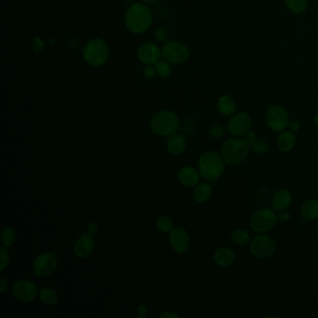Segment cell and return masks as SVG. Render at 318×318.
Returning a JSON list of instances; mask_svg holds the SVG:
<instances>
[{"mask_svg":"<svg viewBox=\"0 0 318 318\" xmlns=\"http://www.w3.org/2000/svg\"><path fill=\"white\" fill-rule=\"evenodd\" d=\"M152 12L143 3H135L125 13L124 22L127 29L133 34L145 33L152 24Z\"/></svg>","mask_w":318,"mask_h":318,"instance_id":"cell-1","label":"cell"},{"mask_svg":"<svg viewBox=\"0 0 318 318\" xmlns=\"http://www.w3.org/2000/svg\"><path fill=\"white\" fill-rule=\"evenodd\" d=\"M198 169L201 177L211 182L217 181L223 175L225 162L221 154L207 151L201 155L198 161Z\"/></svg>","mask_w":318,"mask_h":318,"instance_id":"cell-2","label":"cell"},{"mask_svg":"<svg viewBox=\"0 0 318 318\" xmlns=\"http://www.w3.org/2000/svg\"><path fill=\"white\" fill-rule=\"evenodd\" d=\"M249 152V146L240 137H231L224 142L220 154L224 162L230 165L242 164L247 159Z\"/></svg>","mask_w":318,"mask_h":318,"instance_id":"cell-3","label":"cell"},{"mask_svg":"<svg viewBox=\"0 0 318 318\" xmlns=\"http://www.w3.org/2000/svg\"><path fill=\"white\" fill-rule=\"evenodd\" d=\"M109 57V49L105 41L95 37L89 41L83 49V58L89 65L99 67L105 65Z\"/></svg>","mask_w":318,"mask_h":318,"instance_id":"cell-4","label":"cell"},{"mask_svg":"<svg viewBox=\"0 0 318 318\" xmlns=\"http://www.w3.org/2000/svg\"><path fill=\"white\" fill-rule=\"evenodd\" d=\"M179 127V118L174 112L163 110L154 115L150 121V128L155 135L173 136Z\"/></svg>","mask_w":318,"mask_h":318,"instance_id":"cell-5","label":"cell"},{"mask_svg":"<svg viewBox=\"0 0 318 318\" xmlns=\"http://www.w3.org/2000/svg\"><path fill=\"white\" fill-rule=\"evenodd\" d=\"M250 252L259 259H269L276 250V242L270 235L259 233L251 238L249 244Z\"/></svg>","mask_w":318,"mask_h":318,"instance_id":"cell-6","label":"cell"},{"mask_svg":"<svg viewBox=\"0 0 318 318\" xmlns=\"http://www.w3.org/2000/svg\"><path fill=\"white\" fill-rule=\"evenodd\" d=\"M277 221L274 210L271 208H260L250 218V227L258 233H266L273 229Z\"/></svg>","mask_w":318,"mask_h":318,"instance_id":"cell-7","label":"cell"},{"mask_svg":"<svg viewBox=\"0 0 318 318\" xmlns=\"http://www.w3.org/2000/svg\"><path fill=\"white\" fill-rule=\"evenodd\" d=\"M162 56L171 65H181L189 59V51L181 42L171 41L165 42L162 50Z\"/></svg>","mask_w":318,"mask_h":318,"instance_id":"cell-8","label":"cell"},{"mask_svg":"<svg viewBox=\"0 0 318 318\" xmlns=\"http://www.w3.org/2000/svg\"><path fill=\"white\" fill-rule=\"evenodd\" d=\"M266 124L273 132H282L289 127V115L280 105H272L266 112Z\"/></svg>","mask_w":318,"mask_h":318,"instance_id":"cell-9","label":"cell"},{"mask_svg":"<svg viewBox=\"0 0 318 318\" xmlns=\"http://www.w3.org/2000/svg\"><path fill=\"white\" fill-rule=\"evenodd\" d=\"M252 118L247 112H238L230 116L228 122V131L230 135L241 137L251 130Z\"/></svg>","mask_w":318,"mask_h":318,"instance_id":"cell-10","label":"cell"},{"mask_svg":"<svg viewBox=\"0 0 318 318\" xmlns=\"http://www.w3.org/2000/svg\"><path fill=\"white\" fill-rule=\"evenodd\" d=\"M57 263V259L54 254L51 252L42 253L34 260L33 271L37 276H50L56 270Z\"/></svg>","mask_w":318,"mask_h":318,"instance_id":"cell-11","label":"cell"},{"mask_svg":"<svg viewBox=\"0 0 318 318\" xmlns=\"http://www.w3.org/2000/svg\"><path fill=\"white\" fill-rule=\"evenodd\" d=\"M13 297L20 302L27 303L35 300L37 295V289L35 284L28 280H17L12 286Z\"/></svg>","mask_w":318,"mask_h":318,"instance_id":"cell-12","label":"cell"},{"mask_svg":"<svg viewBox=\"0 0 318 318\" xmlns=\"http://www.w3.org/2000/svg\"><path fill=\"white\" fill-rule=\"evenodd\" d=\"M138 59L142 64L147 65H156L162 56V52L159 47L152 42H147L142 44L137 52Z\"/></svg>","mask_w":318,"mask_h":318,"instance_id":"cell-13","label":"cell"},{"mask_svg":"<svg viewBox=\"0 0 318 318\" xmlns=\"http://www.w3.org/2000/svg\"><path fill=\"white\" fill-rule=\"evenodd\" d=\"M169 242L172 248L177 253H185L189 247V235L188 231L183 228H176L170 231Z\"/></svg>","mask_w":318,"mask_h":318,"instance_id":"cell-14","label":"cell"},{"mask_svg":"<svg viewBox=\"0 0 318 318\" xmlns=\"http://www.w3.org/2000/svg\"><path fill=\"white\" fill-rule=\"evenodd\" d=\"M95 249V240L89 233L82 235L77 239L74 246V253L81 259L88 258Z\"/></svg>","mask_w":318,"mask_h":318,"instance_id":"cell-15","label":"cell"},{"mask_svg":"<svg viewBox=\"0 0 318 318\" xmlns=\"http://www.w3.org/2000/svg\"><path fill=\"white\" fill-rule=\"evenodd\" d=\"M291 203L292 194L289 189H278L271 197V207L277 212L287 210L290 207Z\"/></svg>","mask_w":318,"mask_h":318,"instance_id":"cell-16","label":"cell"},{"mask_svg":"<svg viewBox=\"0 0 318 318\" xmlns=\"http://www.w3.org/2000/svg\"><path fill=\"white\" fill-rule=\"evenodd\" d=\"M177 177L179 182L186 187H195L200 182V172L191 166L182 167L178 172Z\"/></svg>","mask_w":318,"mask_h":318,"instance_id":"cell-17","label":"cell"},{"mask_svg":"<svg viewBox=\"0 0 318 318\" xmlns=\"http://www.w3.org/2000/svg\"><path fill=\"white\" fill-rule=\"evenodd\" d=\"M235 258L234 251L231 248L227 247L218 248L213 255V259L216 262V264L224 268L232 265L235 261Z\"/></svg>","mask_w":318,"mask_h":318,"instance_id":"cell-18","label":"cell"},{"mask_svg":"<svg viewBox=\"0 0 318 318\" xmlns=\"http://www.w3.org/2000/svg\"><path fill=\"white\" fill-rule=\"evenodd\" d=\"M296 144V136L293 132L290 130H284L280 132L279 136L277 137V148L282 152H289L291 149H293Z\"/></svg>","mask_w":318,"mask_h":318,"instance_id":"cell-19","label":"cell"},{"mask_svg":"<svg viewBox=\"0 0 318 318\" xmlns=\"http://www.w3.org/2000/svg\"><path fill=\"white\" fill-rule=\"evenodd\" d=\"M218 109L219 113L226 117L232 116L236 111V102L232 96L222 95L218 100Z\"/></svg>","mask_w":318,"mask_h":318,"instance_id":"cell-20","label":"cell"},{"mask_svg":"<svg viewBox=\"0 0 318 318\" xmlns=\"http://www.w3.org/2000/svg\"><path fill=\"white\" fill-rule=\"evenodd\" d=\"M187 147V139L181 135H173L167 142V150L172 155H179L185 151Z\"/></svg>","mask_w":318,"mask_h":318,"instance_id":"cell-21","label":"cell"},{"mask_svg":"<svg viewBox=\"0 0 318 318\" xmlns=\"http://www.w3.org/2000/svg\"><path fill=\"white\" fill-rule=\"evenodd\" d=\"M212 193V186L209 183L203 182L199 183L197 186H195L192 196L196 203L204 204L210 199Z\"/></svg>","mask_w":318,"mask_h":318,"instance_id":"cell-22","label":"cell"},{"mask_svg":"<svg viewBox=\"0 0 318 318\" xmlns=\"http://www.w3.org/2000/svg\"><path fill=\"white\" fill-rule=\"evenodd\" d=\"M301 216L306 220H314L318 218L317 199H308L301 208Z\"/></svg>","mask_w":318,"mask_h":318,"instance_id":"cell-23","label":"cell"},{"mask_svg":"<svg viewBox=\"0 0 318 318\" xmlns=\"http://www.w3.org/2000/svg\"><path fill=\"white\" fill-rule=\"evenodd\" d=\"M39 300L44 303L45 305H54L58 301V294L56 293L55 290L50 288H43L39 290Z\"/></svg>","mask_w":318,"mask_h":318,"instance_id":"cell-24","label":"cell"},{"mask_svg":"<svg viewBox=\"0 0 318 318\" xmlns=\"http://www.w3.org/2000/svg\"><path fill=\"white\" fill-rule=\"evenodd\" d=\"M230 239L236 246H245L251 241V236L247 230L238 229L232 231Z\"/></svg>","mask_w":318,"mask_h":318,"instance_id":"cell-25","label":"cell"},{"mask_svg":"<svg viewBox=\"0 0 318 318\" xmlns=\"http://www.w3.org/2000/svg\"><path fill=\"white\" fill-rule=\"evenodd\" d=\"M286 6L289 12L295 14H301L305 12L308 7L307 0H285Z\"/></svg>","mask_w":318,"mask_h":318,"instance_id":"cell-26","label":"cell"},{"mask_svg":"<svg viewBox=\"0 0 318 318\" xmlns=\"http://www.w3.org/2000/svg\"><path fill=\"white\" fill-rule=\"evenodd\" d=\"M251 149L253 151L254 153L259 155V156H263L269 152V149H270V145L269 143L264 140L263 138H259L255 141L254 144H252L251 146Z\"/></svg>","mask_w":318,"mask_h":318,"instance_id":"cell-27","label":"cell"},{"mask_svg":"<svg viewBox=\"0 0 318 318\" xmlns=\"http://www.w3.org/2000/svg\"><path fill=\"white\" fill-rule=\"evenodd\" d=\"M1 241L3 244V247L5 248H11L14 243L16 241V233L15 230L8 227L2 230V234H1Z\"/></svg>","mask_w":318,"mask_h":318,"instance_id":"cell-28","label":"cell"},{"mask_svg":"<svg viewBox=\"0 0 318 318\" xmlns=\"http://www.w3.org/2000/svg\"><path fill=\"white\" fill-rule=\"evenodd\" d=\"M170 65L171 64L166 62V61H159L155 65V68H156V72H157L158 76L163 77V78L170 77L172 74V67Z\"/></svg>","mask_w":318,"mask_h":318,"instance_id":"cell-29","label":"cell"},{"mask_svg":"<svg viewBox=\"0 0 318 318\" xmlns=\"http://www.w3.org/2000/svg\"><path fill=\"white\" fill-rule=\"evenodd\" d=\"M156 226L162 232H170L173 230V221L166 216H161L156 221Z\"/></svg>","mask_w":318,"mask_h":318,"instance_id":"cell-30","label":"cell"},{"mask_svg":"<svg viewBox=\"0 0 318 318\" xmlns=\"http://www.w3.org/2000/svg\"><path fill=\"white\" fill-rule=\"evenodd\" d=\"M226 129L222 124H214L208 129V135L214 139L221 138L225 135Z\"/></svg>","mask_w":318,"mask_h":318,"instance_id":"cell-31","label":"cell"},{"mask_svg":"<svg viewBox=\"0 0 318 318\" xmlns=\"http://www.w3.org/2000/svg\"><path fill=\"white\" fill-rule=\"evenodd\" d=\"M0 271H3L6 270L10 264V254L7 251L5 247L0 248Z\"/></svg>","mask_w":318,"mask_h":318,"instance_id":"cell-32","label":"cell"},{"mask_svg":"<svg viewBox=\"0 0 318 318\" xmlns=\"http://www.w3.org/2000/svg\"><path fill=\"white\" fill-rule=\"evenodd\" d=\"M32 47H33V50H34L35 53L41 54L43 52L44 48H45V42L42 41V37L35 36L33 38V42H32Z\"/></svg>","mask_w":318,"mask_h":318,"instance_id":"cell-33","label":"cell"},{"mask_svg":"<svg viewBox=\"0 0 318 318\" xmlns=\"http://www.w3.org/2000/svg\"><path fill=\"white\" fill-rule=\"evenodd\" d=\"M154 35H155L156 39L160 42H167L168 37H169V34H168L167 30L164 27H158L157 29L155 30Z\"/></svg>","mask_w":318,"mask_h":318,"instance_id":"cell-34","label":"cell"},{"mask_svg":"<svg viewBox=\"0 0 318 318\" xmlns=\"http://www.w3.org/2000/svg\"><path fill=\"white\" fill-rule=\"evenodd\" d=\"M243 137H244L243 139L246 141V143L248 144L249 147H250L252 144H254L255 141L258 139V136L256 135V133H254L251 130H250L249 132H248Z\"/></svg>","mask_w":318,"mask_h":318,"instance_id":"cell-35","label":"cell"},{"mask_svg":"<svg viewBox=\"0 0 318 318\" xmlns=\"http://www.w3.org/2000/svg\"><path fill=\"white\" fill-rule=\"evenodd\" d=\"M277 220L280 221V222H287L289 221L291 216H290V213L288 212L287 210H283V211H279L277 213Z\"/></svg>","mask_w":318,"mask_h":318,"instance_id":"cell-36","label":"cell"},{"mask_svg":"<svg viewBox=\"0 0 318 318\" xmlns=\"http://www.w3.org/2000/svg\"><path fill=\"white\" fill-rule=\"evenodd\" d=\"M156 74H157L156 68L153 67L152 65H147L144 69V75L147 78H152V77H155Z\"/></svg>","mask_w":318,"mask_h":318,"instance_id":"cell-37","label":"cell"},{"mask_svg":"<svg viewBox=\"0 0 318 318\" xmlns=\"http://www.w3.org/2000/svg\"><path fill=\"white\" fill-rule=\"evenodd\" d=\"M98 229H99L98 225L95 222H92L87 226V233H89L90 235L94 236L97 233Z\"/></svg>","mask_w":318,"mask_h":318,"instance_id":"cell-38","label":"cell"},{"mask_svg":"<svg viewBox=\"0 0 318 318\" xmlns=\"http://www.w3.org/2000/svg\"><path fill=\"white\" fill-rule=\"evenodd\" d=\"M291 132H293V133H296V132H298V131H300L301 129V124L299 122H297V121H291V122H289V127H288Z\"/></svg>","mask_w":318,"mask_h":318,"instance_id":"cell-39","label":"cell"},{"mask_svg":"<svg viewBox=\"0 0 318 318\" xmlns=\"http://www.w3.org/2000/svg\"><path fill=\"white\" fill-rule=\"evenodd\" d=\"M147 307L144 304H140L138 308H137V314H138V317L144 318L146 317V315L147 314Z\"/></svg>","mask_w":318,"mask_h":318,"instance_id":"cell-40","label":"cell"},{"mask_svg":"<svg viewBox=\"0 0 318 318\" xmlns=\"http://www.w3.org/2000/svg\"><path fill=\"white\" fill-rule=\"evenodd\" d=\"M160 318H177L178 317V315H177V313H175L174 312H171V311H167V312H163V313H161L159 315Z\"/></svg>","mask_w":318,"mask_h":318,"instance_id":"cell-41","label":"cell"},{"mask_svg":"<svg viewBox=\"0 0 318 318\" xmlns=\"http://www.w3.org/2000/svg\"><path fill=\"white\" fill-rule=\"evenodd\" d=\"M8 289V282L6 281L5 278L1 277L0 278V292L1 293H4Z\"/></svg>","mask_w":318,"mask_h":318,"instance_id":"cell-42","label":"cell"},{"mask_svg":"<svg viewBox=\"0 0 318 318\" xmlns=\"http://www.w3.org/2000/svg\"><path fill=\"white\" fill-rule=\"evenodd\" d=\"M143 1V3H145V4H149V5H151V4H155V3H157L158 1L160 0H142Z\"/></svg>","mask_w":318,"mask_h":318,"instance_id":"cell-43","label":"cell"},{"mask_svg":"<svg viewBox=\"0 0 318 318\" xmlns=\"http://www.w3.org/2000/svg\"><path fill=\"white\" fill-rule=\"evenodd\" d=\"M314 124H315V126L318 128V114L314 117Z\"/></svg>","mask_w":318,"mask_h":318,"instance_id":"cell-44","label":"cell"},{"mask_svg":"<svg viewBox=\"0 0 318 318\" xmlns=\"http://www.w3.org/2000/svg\"><path fill=\"white\" fill-rule=\"evenodd\" d=\"M124 1H126V2H132V1H134V0H124Z\"/></svg>","mask_w":318,"mask_h":318,"instance_id":"cell-45","label":"cell"},{"mask_svg":"<svg viewBox=\"0 0 318 318\" xmlns=\"http://www.w3.org/2000/svg\"><path fill=\"white\" fill-rule=\"evenodd\" d=\"M317 230H318V229H317Z\"/></svg>","mask_w":318,"mask_h":318,"instance_id":"cell-46","label":"cell"}]
</instances>
